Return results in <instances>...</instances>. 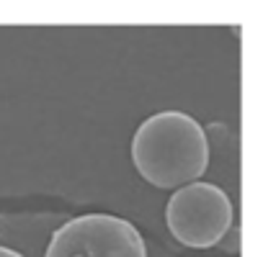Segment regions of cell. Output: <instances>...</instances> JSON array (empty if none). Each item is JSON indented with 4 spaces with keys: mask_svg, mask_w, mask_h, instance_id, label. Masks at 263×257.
<instances>
[{
    "mask_svg": "<svg viewBox=\"0 0 263 257\" xmlns=\"http://www.w3.org/2000/svg\"><path fill=\"white\" fill-rule=\"evenodd\" d=\"M132 162L142 180L160 190L196 183L209 167L204 126L183 111H163L145 118L132 137Z\"/></svg>",
    "mask_w": 263,
    "mask_h": 257,
    "instance_id": "cell-1",
    "label": "cell"
},
{
    "mask_svg": "<svg viewBox=\"0 0 263 257\" xmlns=\"http://www.w3.org/2000/svg\"><path fill=\"white\" fill-rule=\"evenodd\" d=\"M232 216L230 196L219 185L201 180L178 188L165 208L171 234L191 249H206L222 242L232 226Z\"/></svg>",
    "mask_w": 263,
    "mask_h": 257,
    "instance_id": "cell-2",
    "label": "cell"
},
{
    "mask_svg": "<svg viewBox=\"0 0 263 257\" xmlns=\"http://www.w3.org/2000/svg\"><path fill=\"white\" fill-rule=\"evenodd\" d=\"M44 257H147L140 229L114 213H83L62 224Z\"/></svg>",
    "mask_w": 263,
    "mask_h": 257,
    "instance_id": "cell-3",
    "label": "cell"
},
{
    "mask_svg": "<svg viewBox=\"0 0 263 257\" xmlns=\"http://www.w3.org/2000/svg\"><path fill=\"white\" fill-rule=\"evenodd\" d=\"M0 257H24V254L16 252V249H11V247H0Z\"/></svg>",
    "mask_w": 263,
    "mask_h": 257,
    "instance_id": "cell-4",
    "label": "cell"
}]
</instances>
